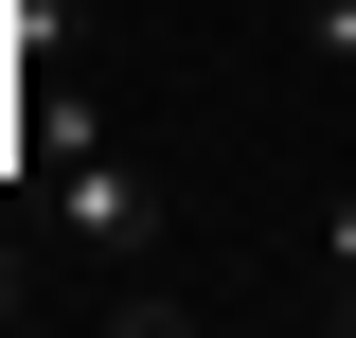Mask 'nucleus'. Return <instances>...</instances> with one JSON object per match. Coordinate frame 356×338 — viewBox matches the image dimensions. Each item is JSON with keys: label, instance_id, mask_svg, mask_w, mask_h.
I'll list each match as a JSON object with an SVG mask.
<instances>
[{"label": "nucleus", "instance_id": "nucleus-1", "mask_svg": "<svg viewBox=\"0 0 356 338\" xmlns=\"http://www.w3.org/2000/svg\"><path fill=\"white\" fill-rule=\"evenodd\" d=\"M54 214H72V250H107V267H161V178H143L125 143L54 178Z\"/></svg>", "mask_w": 356, "mask_h": 338}, {"label": "nucleus", "instance_id": "nucleus-2", "mask_svg": "<svg viewBox=\"0 0 356 338\" xmlns=\"http://www.w3.org/2000/svg\"><path fill=\"white\" fill-rule=\"evenodd\" d=\"M303 267H321V321H339V338H356V178H339V196H321V214H303Z\"/></svg>", "mask_w": 356, "mask_h": 338}, {"label": "nucleus", "instance_id": "nucleus-3", "mask_svg": "<svg viewBox=\"0 0 356 338\" xmlns=\"http://www.w3.org/2000/svg\"><path fill=\"white\" fill-rule=\"evenodd\" d=\"M303 36H321V54H339V72H356V0H303Z\"/></svg>", "mask_w": 356, "mask_h": 338}, {"label": "nucleus", "instance_id": "nucleus-4", "mask_svg": "<svg viewBox=\"0 0 356 338\" xmlns=\"http://www.w3.org/2000/svg\"><path fill=\"white\" fill-rule=\"evenodd\" d=\"M18 303H36V285H18V267H0V321H18Z\"/></svg>", "mask_w": 356, "mask_h": 338}]
</instances>
